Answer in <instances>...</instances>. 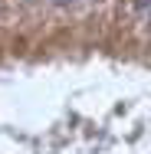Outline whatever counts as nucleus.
Listing matches in <instances>:
<instances>
[{"mask_svg":"<svg viewBox=\"0 0 151 154\" xmlns=\"http://www.w3.org/2000/svg\"><path fill=\"white\" fill-rule=\"evenodd\" d=\"M138 3H141V7H151V0H138Z\"/></svg>","mask_w":151,"mask_h":154,"instance_id":"obj_1","label":"nucleus"},{"mask_svg":"<svg viewBox=\"0 0 151 154\" xmlns=\"http://www.w3.org/2000/svg\"><path fill=\"white\" fill-rule=\"evenodd\" d=\"M56 3H66V0H56Z\"/></svg>","mask_w":151,"mask_h":154,"instance_id":"obj_2","label":"nucleus"}]
</instances>
